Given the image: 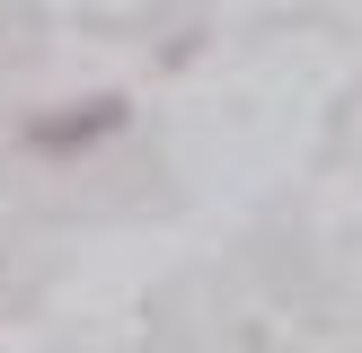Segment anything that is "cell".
<instances>
[{"label":"cell","instance_id":"1","mask_svg":"<svg viewBox=\"0 0 362 353\" xmlns=\"http://www.w3.org/2000/svg\"><path fill=\"white\" fill-rule=\"evenodd\" d=\"M115 124H124V97H98V106H80V124H35V150H71L88 133H115Z\"/></svg>","mask_w":362,"mask_h":353}]
</instances>
